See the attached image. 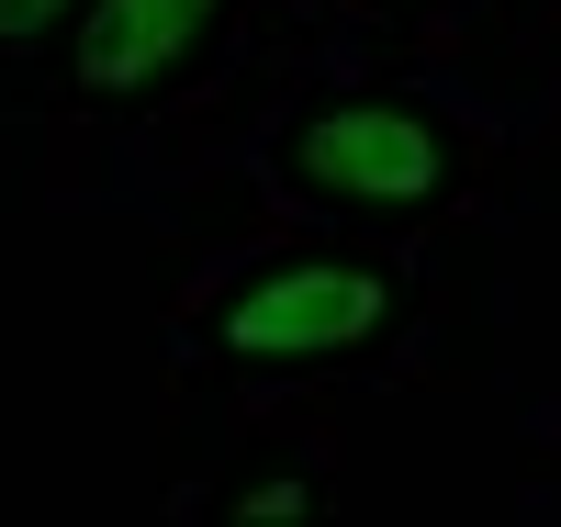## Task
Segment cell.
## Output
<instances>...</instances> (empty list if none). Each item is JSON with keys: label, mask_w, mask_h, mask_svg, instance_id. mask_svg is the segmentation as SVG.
<instances>
[{"label": "cell", "mask_w": 561, "mask_h": 527, "mask_svg": "<svg viewBox=\"0 0 561 527\" xmlns=\"http://www.w3.org/2000/svg\"><path fill=\"white\" fill-rule=\"evenodd\" d=\"M382 314H393V280L370 270V259H293V270L248 280V293L214 314V337L237 348V359H337Z\"/></svg>", "instance_id": "6da1fadb"}, {"label": "cell", "mask_w": 561, "mask_h": 527, "mask_svg": "<svg viewBox=\"0 0 561 527\" xmlns=\"http://www.w3.org/2000/svg\"><path fill=\"white\" fill-rule=\"evenodd\" d=\"M293 180L325 191V203L404 214V203H427V191L449 180V147H438V124H415L393 102H337V113H314L293 135Z\"/></svg>", "instance_id": "7a4b0ae2"}, {"label": "cell", "mask_w": 561, "mask_h": 527, "mask_svg": "<svg viewBox=\"0 0 561 527\" xmlns=\"http://www.w3.org/2000/svg\"><path fill=\"white\" fill-rule=\"evenodd\" d=\"M214 12H225V0H90V23H79V90L124 102V90L169 79L203 45Z\"/></svg>", "instance_id": "3957f363"}, {"label": "cell", "mask_w": 561, "mask_h": 527, "mask_svg": "<svg viewBox=\"0 0 561 527\" xmlns=\"http://www.w3.org/2000/svg\"><path fill=\"white\" fill-rule=\"evenodd\" d=\"M57 12H79V0H0V45H34Z\"/></svg>", "instance_id": "277c9868"}, {"label": "cell", "mask_w": 561, "mask_h": 527, "mask_svg": "<svg viewBox=\"0 0 561 527\" xmlns=\"http://www.w3.org/2000/svg\"><path fill=\"white\" fill-rule=\"evenodd\" d=\"M237 516H314V483H248Z\"/></svg>", "instance_id": "5b68a950"}]
</instances>
